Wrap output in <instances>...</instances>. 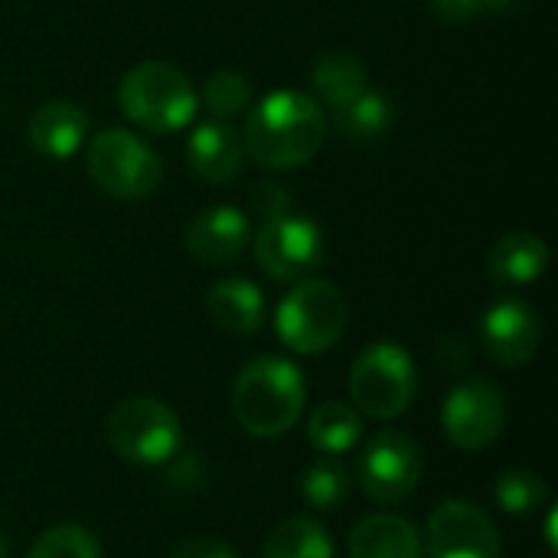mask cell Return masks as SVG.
Masks as SVG:
<instances>
[{"instance_id":"1","label":"cell","mask_w":558,"mask_h":558,"mask_svg":"<svg viewBox=\"0 0 558 558\" xmlns=\"http://www.w3.org/2000/svg\"><path fill=\"white\" fill-rule=\"evenodd\" d=\"M327 137L324 108L314 95L298 88H278L252 105L245 118L242 147L245 154L268 170L304 167Z\"/></svg>"},{"instance_id":"2","label":"cell","mask_w":558,"mask_h":558,"mask_svg":"<svg viewBox=\"0 0 558 558\" xmlns=\"http://www.w3.org/2000/svg\"><path fill=\"white\" fill-rule=\"evenodd\" d=\"M304 373L284 356H258L235 376L232 412L252 438L288 435L304 412Z\"/></svg>"},{"instance_id":"3","label":"cell","mask_w":558,"mask_h":558,"mask_svg":"<svg viewBox=\"0 0 558 558\" xmlns=\"http://www.w3.org/2000/svg\"><path fill=\"white\" fill-rule=\"evenodd\" d=\"M350 324V301L333 281H298L275 311L278 340L298 356H317L340 343Z\"/></svg>"},{"instance_id":"4","label":"cell","mask_w":558,"mask_h":558,"mask_svg":"<svg viewBox=\"0 0 558 558\" xmlns=\"http://www.w3.org/2000/svg\"><path fill=\"white\" fill-rule=\"evenodd\" d=\"M118 105L128 121H134L144 131L154 134H173L183 131L196 108V88L193 82L170 62H141L128 69V75L118 85Z\"/></svg>"},{"instance_id":"5","label":"cell","mask_w":558,"mask_h":558,"mask_svg":"<svg viewBox=\"0 0 558 558\" xmlns=\"http://www.w3.org/2000/svg\"><path fill=\"white\" fill-rule=\"evenodd\" d=\"M415 396L418 369L409 350H402L399 343H373L356 356L350 369V399L356 412L392 422L412 409Z\"/></svg>"},{"instance_id":"6","label":"cell","mask_w":558,"mask_h":558,"mask_svg":"<svg viewBox=\"0 0 558 558\" xmlns=\"http://www.w3.org/2000/svg\"><path fill=\"white\" fill-rule=\"evenodd\" d=\"M105 435L121 461L141 468H160L170 458H177L183 448V425L177 412L160 399H147V396H134L114 405Z\"/></svg>"},{"instance_id":"7","label":"cell","mask_w":558,"mask_h":558,"mask_svg":"<svg viewBox=\"0 0 558 558\" xmlns=\"http://www.w3.org/2000/svg\"><path fill=\"white\" fill-rule=\"evenodd\" d=\"M85 170L92 183L114 199L150 196L163 177V163L154 147L124 128H105L88 141Z\"/></svg>"},{"instance_id":"8","label":"cell","mask_w":558,"mask_h":558,"mask_svg":"<svg viewBox=\"0 0 558 558\" xmlns=\"http://www.w3.org/2000/svg\"><path fill=\"white\" fill-rule=\"evenodd\" d=\"M324 252H327L324 232L307 216L284 213L275 219H265L255 235L258 268L281 284H298L311 278L317 265L324 262Z\"/></svg>"},{"instance_id":"9","label":"cell","mask_w":558,"mask_h":558,"mask_svg":"<svg viewBox=\"0 0 558 558\" xmlns=\"http://www.w3.org/2000/svg\"><path fill=\"white\" fill-rule=\"evenodd\" d=\"M507 428V396L490 379H464L445 396L441 432L458 451H484Z\"/></svg>"},{"instance_id":"10","label":"cell","mask_w":558,"mask_h":558,"mask_svg":"<svg viewBox=\"0 0 558 558\" xmlns=\"http://www.w3.org/2000/svg\"><path fill=\"white\" fill-rule=\"evenodd\" d=\"M425 471V454L418 441L405 432H379L369 438L360 458V487L369 500L392 507L415 494Z\"/></svg>"},{"instance_id":"11","label":"cell","mask_w":558,"mask_h":558,"mask_svg":"<svg viewBox=\"0 0 558 558\" xmlns=\"http://www.w3.org/2000/svg\"><path fill=\"white\" fill-rule=\"evenodd\" d=\"M428 558H500V533L471 500H441L428 517Z\"/></svg>"},{"instance_id":"12","label":"cell","mask_w":558,"mask_h":558,"mask_svg":"<svg viewBox=\"0 0 558 558\" xmlns=\"http://www.w3.org/2000/svg\"><path fill=\"white\" fill-rule=\"evenodd\" d=\"M481 340L497 366L507 369L526 366L539 353V340H543L539 314L520 298H504L494 307H487L481 320Z\"/></svg>"},{"instance_id":"13","label":"cell","mask_w":558,"mask_h":558,"mask_svg":"<svg viewBox=\"0 0 558 558\" xmlns=\"http://www.w3.org/2000/svg\"><path fill=\"white\" fill-rule=\"evenodd\" d=\"M252 242V222L242 209L222 203L203 209L186 229V252L203 265H229Z\"/></svg>"},{"instance_id":"14","label":"cell","mask_w":558,"mask_h":558,"mask_svg":"<svg viewBox=\"0 0 558 558\" xmlns=\"http://www.w3.org/2000/svg\"><path fill=\"white\" fill-rule=\"evenodd\" d=\"M88 131H92V118L85 108H78L75 101H46L33 111L26 141L39 157L69 160L85 147Z\"/></svg>"},{"instance_id":"15","label":"cell","mask_w":558,"mask_h":558,"mask_svg":"<svg viewBox=\"0 0 558 558\" xmlns=\"http://www.w3.org/2000/svg\"><path fill=\"white\" fill-rule=\"evenodd\" d=\"M186 160L190 170L213 186L232 183L242 173L245 163V147H242V134L226 124V121H206L199 124L190 141H186Z\"/></svg>"},{"instance_id":"16","label":"cell","mask_w":558,"mask_h":558,"mask_svg":"<svg viewBox=\"0 0 558 558\" xmlns=\"http://www.w3.org/2000/svg\"><path fill=\"white\" fill-rule=\"evenodd\" d=\"M209 320L232 337H252L265 324V294L255 281L222 278L206 294Z\"/></svg>"},{"instance_id":"17","label":"cell","mask_w":558,"mask_h":558,"mask_svg":"<svg viewBox=\"0 0 558 558\" xmlns=\"http://www.w3.org/2000/svg\"><path fill=\"white\" fill-rule=\"evenodd\" d=\"M350 558H422V533L396 513H369L350 533Z\"/></svg>"},{"instance_id":"18","label":"cell","mask_w":558,"mask_h":558,"mask_svg":"<svg viewBox=\"0 0 558 558\" xmlns=\"http://www.w3.org/2000/svg\"><path fill=\"white\" fill-rule=\"evenodd\" d=\"M549 268V248L533 232H507L497 239V245L487 255V275L497 284L523 288L546 275Z\"/></svg>"},{"instance_id":"19","label":"cell","mask_w":558,"mask_h":558,"mask_svg":"<svg viewBox=\"0 0 558 558\" xmlns=\"http://www.w3.org/2000/svg\"><path fill=\"white\" fill-rule=\"evenodd\" d=\"M366 65L356 52H347V49H333V52H324L317 62H314V72H311V88H314V101L330 111L343 108L347 101H353L360 92H366Z\"/></svg>"},{"instance_id":"20","label":"cell","mask_w":558,"mask_h":558,"mask_svg":"<svg viewBox=\"0 0 558 558\" xmlns=\"http://www.w3.org/2000/svg\"><path fill=\"white\" fill-rule=\"evenodd\" d=\"M307 438L320 454H347L363 438V418L347 402H320L307 418Z\"/></svg>"},{"instance_id":"21","label":"cell","mask_w":558,"mask_h":558,"mask_svg":"<svg viewBox=\"0 0 558 558\" xmlns=\"http://www.w3.org/2000/svg\"><path fill=\"white\" fill-rule=\"evenodd\" d=\"M396 121V111H392V101L389 95L383 92H360L353 101H347L343 108L333 111V124L337 131L347 137V141H360V144H369V141H379L389 134Z\"/></svg>"},{"instance_id":"22","label":"cell","mask_w":558,"mask_h":558,"mask_svg":"<svg viewBox=\"0 0 558 558\" xmlns=\"http://www.w3.org/2000/svg\"><path fill=\"white\" fill-rule=\"evenodd\" d=\"M262 558H333V536L314 517H291L265 539Z\"/></svg>"},{"instance_id":"23","label":"cell","mask_w":558,"mask_h":558,"mask_svg":"<svg viewBox=\"0 0 558 558\" xmlns=\"http://www.w3.org/2000/svg\"><path fill=\"white\" fill-rule=\"evenodd\" d=\"M301 494L314 510H337L350 494V471L337 454H320L301 481Z\"/></svg>"},{"instance_id":"24","label":"cell","mask_w":558,"mask_h":558,"mask_svg":"<svg viewBox=\"0 0 558 558\" xmlns=\"http://www.w3.org/2000/svg\"><path fill=\"white\" fill-rule=\"evenodd\" d=\"M494 497H497V507L507 517H530V513H536L546 504L549 490H546V481L539 474L513 468V471H504L497 477Z\"/></svg>"},{"instance_id":"25","label":"cell","mask_w":558,"mask_h":558,"mask_svg":"<svg viewBox=\"0 0 558 558\" xmlns=\"http://www.w3.org/2000/svg\"><path fill=\"white\" fill-rule=\"evenodd\" d=\"M203 101V108L216 118V121H226V118H235L248 108L252 101V88L245 82L242 72H232V69H219L206 78L203 92L196 95Z\"/></svg>"},{"instance_id":"26","label":"cell","mask_w":558,"mask_h":558,"mask_svg":"<svg viewBox=\"0 0 558 558\" xmlns=\"http://www.w3.org/2000/svg\"><path fill=\"white\" fill-rule=\"evenodd\" d=\"M26 558H101V546L85 526L62 523V526H49L43 536H36Z\"/></svg>"},{"instance_id":"27","label":"cell","mask_w":558,"mask_h":558,"mask_svg":"<svg viewBox=\"0 0 558 558\" xmlns=\"http://www.w3.org/2000/svg\"><path fill=\"white\" fill-rule=\"evenodd\" d=\"M520 0H432V10L441 23H471L474 16H484V13H500V10H510L517 7Z\"/></svg>"},{"instance_id":"28","label":"cell","mask_w":558,"mask_h":558,"mask_svg":"<svg viewBox=\"0 0 558 558\" xmlns=\"http://www.w3.org/2000/svg\"><path fill=\"white\" fill-rule=\"evenodd\" d=\"M252 209L262 219H275V216H284L291 209V196L281 183H258L252 190Z\"/></svg>"},{"instance_id":"29","label":"cell","mask_w":558,"mask_h":558,"mask_svg":"<svg viewBox=\"0 0 558 558\" xmlns=\"http://www.w3.org/2000/svg\"><path fill=\"white\" fill-rule=\"evenodd\" d=\"M170 558H239V553L222 543V539H213V536H193L186 543H180Z\"/></svg>"},{"instance_id":"30","label":"cell","mask_w":558,"mask_h":558,"mask_svg":"<svg viewBox=\"0 0 558 558\" xmlns=\"http://www.w3.org/2000/svg\"><path fill=\"white\" fill-rule=\"evenodd\" d=\"M0 558H7V543H3V536H0Z\"/></svg>"}]
</instances>
